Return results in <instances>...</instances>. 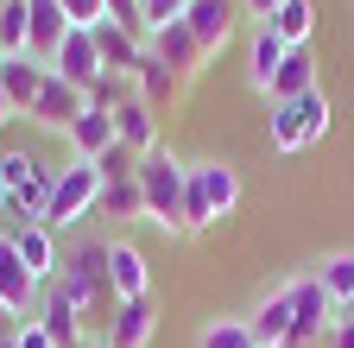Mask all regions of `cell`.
I'll return each mask as SVG.
<instances>
[{"label":"cell","mask_w":354,"mask_h":348,"mask_svg":"<svg viewBox=\"0 0 354 348\" xmlns=\"http://www.w3.org/2000/svg\"><path fill=\"white\" fill-rule=\"evenodd\" d=\"M184 184H190V165L171 158L165 146L152 158H140V196H146V222H158L165 235H184Z\"/></svg>","instance_id":"obj_1"},{"label":"cell","mask_w":354,"mask_h":348,"mask_svg":"<svg viewBox=\"0 0 354 348\" xmlns=\"http://www.w3.org/2000/svg\"><path fill=\"white\" fill-rule=\"evenodd\" d=\"M88 215H102V171L88 158H70L57 165V184H51V203H44V228H76Z\"/></svg>","instance_id":"obj_2"},{"label":"cell","mask_w":354,"mask_h":348,"mask_svg":"<svg viewBox=\"0 0 354 348\" xmlns=\"http://www.w3.org/2000/svg\"><path fill=\"white\" fill-rule=\"evenodd\" d=\"M51 285L88 317V311H95V297L114 291V285H108V241H76V247H70V266H64Z\"/></svg>","instance_id":"obj_3"},{"label":"cell","mask_w":354,"mask_h":348,"mask_svg":"<svg viewBox=\"0 0 354 348\" xmlns=\"http://www.w3.org/2000/svg\"><path fill=\"white\" fill-rule=\"evenodd\" d=\"M291 291V342H304V348H323L329 342V329H335V297L323 291V279L317 273H304V279H291L285 285Z\"/></svg>","instance_id":"obj_4"},{"label":"cell","mask_w":354,"mask_h":348,"mask_svg":"<svg viewBox=\"0 0 354 348\" xmlns=\"http://www.w3.org/2000/svg\"><path fill=\"white\" fill-rule=\"evenodd\" d=\"M82 114H88V95L76 89V82H64V76L51 70V76H44V89H38V102H32V114H26V120H38L44 134H64V140H70V127H76Z\"/></svg>","instance_id":"obj_5"},{"label":"cell","mask_w":354,"mask_h":348,"mask_svg":"<svg viewBox=\"0 0 354 348\" xmlns=\"http://www.w3.org/2000/svg\"><path fill=\"white\" fill-rule=\"evenodd\" d=\"M51 70H57L64 82H76V89L88 95V89H95V82L108 76V64H102V45H95V32H76V26H70L64 51L51 57Z\"/></svg>","instance_id":"obj_6"},{"label":"cell","mask_w":354,"mask_h":348,"mask_svg":"<svg viewBox=\"0 0 354 348\" xmlns=\"http://www.w3.org/2000/svg\"><path fill=\"white\" fill-rule=\"evenodd\" d=\"M108 285H114V304H127V297H152V259L133 247L127 235L108 241Z\"/></svg>","instance_id":"obj_7"},{"label":"cell","mask_w":354,"mask_h":348,"mask_svg":"<svg viewBox=\"0 0 354 348\" xmlns=\"http://www.w3.org/2000/svg\"><path fill=\"white\" fill-rule=\"evenodd\" d=\"M152 336H158V311H152V297H127V304H114L102 348H146Z\"/></svg>","instance_id":"obj_8"},{"label":"cell","mask_w":354,"mask_h":348,"mask_svg":"<svg viewBox=\"0 0 354 348\" xmlns=\"http://www.w3.org/2000/svg\"><path fill=\"white\" fill-rule=\"evenodd\" d=\"M38 279L26 273V259H19V247H13V235L7 228H0V304H7V311L13 317H26L32 311V304H38Z\"/></svg>","instance_id":"obj_9"},{"label":"cell","mask_w":354,"mask_h":348,"mask_svg":"<svg viewBox=\"0 0 354 348\" xmlns=\"http://www.w3.org/2000/svg\"><path fill=\"white\" fill-rule=\"evenodd\" d=\"M184 26H190V38H196L203 57H221V51L234 45V7H228V0H196Z\"/></svg>","instance_id":"obj_10"},{"label":"cell","mask_w":354,"mask_h":348,"mask_svg":"<svg viewBox=\"0 0 354 348\" xmlns=\"http://www.w3.org/2000/svg\"><path fill=\"white\" fill-rule=\"evenodd\" d=\"M291 57V45L272 32V26H253V38H247V82L272 102V82H279V64Z\"/></svg>","instance_id":"obj_11"},{"label":"cell","mask_w":354,"mask_h":348,"mask_svg":"<svg viewBox=\"0 0 354 348\" xmlns=\"http://www.w3.org/2000/svg\"><path fill=\"white\" fill-rule=\"evenodd\" d=\"M38 323H44V336H51L57 348H88V336H82V311L57 291V285H44L38 291Z\"/></svg>","instance_id":"obj_12"},{"label":"cell","mask_w":354,"mask_h":348,"mask_svg":"<svg viewBox=\"0 0 354 348\" xmlns=\"http://www.w3.org/2000/svg\"><path fill=\"white\" fill-rule=\"evenodd\" d=\"M247 329H253L259 348H285V342H291V291H285V285L266 291L253 311H247Z\"/></svg>","instance_id":"obj_13"},{"label":"cell","mask_w":354,"mask_h":348,"mask_svg":"<svg viewBox=\"0 0 354 348\" xmlns=\"http://www.w3.org/2000/svg\"><path fill=\"white\" fill-rule=\"evenodd\" d=\"M190 178L203 184V196H209L215 215H234V209H241V171H234L228 158H196Z\"/></svg>","instance_id":"obj_14"},{"label":"cell","mask_w":354,"mask_h":348,"mask_svg":"<svg viewBox=\"0 0 354 348\" xmlns=\"http://www.w3.org/2000/svg\"><path fill=\"white\" fill-rule=\"evenodd\" d=\"M114 127H120V146H127L133 158H152V152H158V114H152L140 95H127V102L114 108Z\"/></svg>","instance_id":"obj_15"},{"label":"cell","mask_w":354,"mask_h":348,"mask_svg":"<svg viewBox=\"0 0 354 348\" xmlns=\"http://www.w3.org/2000/svg\"><path fill=\"white\" fill-rule=\"evenodd\" d=\"M13 247H19V259H26V273L38 279V285H51L64 266H57V241H51V228L44 222H26V228H13Z\"/></svg>","instance_id":"obj_16"},{"label":"cell","mask_w":354,"mask_h":348,"mask_svg":"<svg viewBox=\"0 0 354 348\" xmlns=\"http://www.w3.org/2000/svg\"><path fill=\"white\" fill-rule=\"evenodd\" d=\"M44 70L38 57H0V89H7V102H13V114H32V102H38V89H44Z\"/></svg>","instance_id":"obj_17"},{"label":"cell","mask_w":354,"mask_h":348,"mask_svg":"<svg viewBox=\"0 0 354 348\" xmlns=\"http://www.w3.org/2000/svg\"><path fill=\"white\" fill-rule=\"evenodd\" d=\"M26 7H32V57L51 70V57L64 51V38H70V19H64L57 0H26Z\"/></svg>","instance_id":"obj_18"},{"label":"cell","mask_w":354,"mask_h":348,"mask_svg":"<svg viewBox=\"0 0 354 348\" xmlns=\"http://www.w3.org/2000/svg\"><path fill=\"white\" fill-rule=\"evenodd\" d=\"M146 45H152V51H158V57H165V64H171L177 76H184V82H190V76H196V70L209 64V57L196 51V38H190V26H184V19H177V26H165V32H152Z\"/></svg>","instance_id":"obj_19"},{"label":"cell","mask_w":354,"mask_h":348,"mask_svg":"<svg viewBox=\"0 0 354 348\" xmlns=\"http://www.w3.org/2000/svg\"><path fill=\"white\" fill-rule=\"evenodd\" d=\"M108 146H120V127H114V114H102V108H88L76 127H70V158H88L95 165Z\"/></svg>","instance_id":"obj_20"},{"label":"cell","mask_w":354,"mask_h":348,"mask_svg":"<svg viewBox=\"0 0 354 348\" xmlns=\"http://www.w3.org/2000/svg\"><path fill=\"white\" fill-rule=\"evenodd\" d=\"M95 45H102V64H108V76H127L133 82V70H140V57H146V45L133 38L127 26H95Z\"/></svg>","instance_id":"obj_21"},{"label":"cell","mask_w":354,"mask_h":348,"mask_svg":"<svg viewBox=\"0 0 354 348\" xmlns=\"http://www.w3.org/2000/svg\"><path fill=\"white\" fill-rule=\"evenodd\" d=\"M133 82H140V102L146 108H158V102H177V89H184V76H177L152 45H146V57H140V70H133Z\"/></svg>","instance_id":"obj_22"},{"label":"cell","mask_w":354,"mask_h":348,"mask_svg":"<svg viewBox=\"0 0 354 348\" xmlns=\"http://www.w3.org/2000/svg\"><path fill=\"white\" fill-rule=\"evenodd\" d=\"M310 89H323V82H317V51H291L279 64V82H272V108L279 102H304Z\"/></svg>","instance_id":"obj_23"},{"label":"cell","mask_w":354,"mask_h":348,"mask_svg":"<svg viewBox=\"0 0 354 348\" xmlns=\"http://www.w3.org/2000/svg\"><path fill=\"white\" fill-rule=\"evenodd\" d=\"M266 26H272L291 51H310V38H317V7H310V0H285V7L266 19Z\"/></svg>","instance_id":"obj_24"},{"label":"cell","mask_w":354,"mask_h":348,"mask_svg":"<svg viewBox=\"0 0 354 348\" xmlns=\"http://www.w3.org/2000/svg\"><path fill=\"white\" fill-rule=\"evenodd\" d=\"M102 215H120V222H140L146 215V196H140V171L120 184H102Z\"/></svg>","instance_id":"obj_25"},{"label":"cell","mask_w":354,"mask_h":348,"mask_svg":"<svg viewBox=\"0 0 354 348\" xmlns=\"http://www.w3.org/2000/svg\"><path fill=\"white\" fill-rule=\"evenodd\" d=\"M310 146V134H304V114H297V102H279L272 108V152H304Z\"/></svg>","instance_id":"obj_26"},{"label":"cell","mask_w":354,"mask_h":348,"mask_svg":"<svg viewBox=\"0 0 354 348\" xmlns=\"http://www.w3.org/2000/svg\"><path fill=\"white\" fill-rule=\"evenodd\" d=\"M196 348H259V342H253L247 317H209L203 336H196Z\"/></svg>","instance_id":"obj_27"},{"label":"cell","mask_w":354,"mask_h":348,"mask_svg":"<svg viewBox=\"0 0 354 348\" xmlns=\"http://www.w3.org/2000/svg\"><path fill=\"white\" fill-rule=\"evenodd\" d=\"M32 171H38V158H32L26 146H13V152H0V196H7V203H19V190L32 184Z\"/></svg>","instance_id":"obj_28"},{"label":"cell","mask_w":354,"mask_h":348,"mask_svg":"<svg viewBox=\"0 0 354 348\" xmlns=\"http://www.w3.org/2000/svg\"><path fill=\"white\" fill-rule=\"evenodd\" d=\"M317 279H323V291L335 297V311H342V304L354 297V253H329V259H323V273H317Z\"/></svg>","instance_id":"obj_29"},{"label":"cell","mask_w":354,"mask_h":348,"mask_svg":"<svg viewBox=\"0 0 354 348\" xmlns=\"http://www.w3.org/2000/svg\"><path fill=\"white\" fill-rule=\"evenodd\" d=\"M297 114H304V134H310V146H317V140H329L335 114H329V95H323V89H310V95L297 102Z\"/></svg>","instance_id":"obj_30"},{"label":"cell","mask_w":354,"mask_h":348,"mask_svg":"<svg viewBox=\"0 0 354 348\" xmlns=\"http://www.w3.org/2000/svg\"><path fill=\"white\" fill-rule=\"evenodd\" d=\"M190 7H196V0H140L146 38H152V32H165V26H177V19H190Z\"/></svg>","instance_id":"obj_31"},{"label":"cell","mask_w":354,"mask_h":348,"mask_svg":"<svg viewBox=\"0 0 354 348\" xmlns=\"http://www.w3.org/2000/svg\"><path fill=\"white\" fill-rule=\"evenodd\" d=\"M209 222H215V209H209V196H203V184L190 178V184H184V235H203Z\"/></svg>","instance_id":"obj_32"},{"label":"cell","mask_w":354,"mask_h":348,"mask_svg":"<svg viewBox=\"0 0 354 348\" xmlns=\"http://www.w3.org/2000/svg\"><path fill=\"white\" fill-rule=\"evenodd\" d=\"M64 7V19L76 26V32H95V26H108V0H57Z\"/></svg>","instance_id":"obj_33"},{"label":"cell","mask_w":354,"mask_h":348,"mask_svg":"<svg viewBox=\"0 0 354 348\" xmlns=\"http://www.w3.org/2000/svg\"><path fill=\"white\" fill-rule=\"evenodd\" d=\"M95 171H102V184H120V178H133V171H140V158H133L127 146H108V152L95 158Z\"/></svg>","instance_id":"obj_34"},{"label":"cell","mask_w":354,"mask_h":348,"mask_svg":"<svg viewBox=\"0 0 354 348\" xmlns=\"http://www.w3.org/2000/svg\"><path fill=\"white\" fill-rule=\"evenodd\" d=\"M133 89H127V76H102L95 89H88V108H102V114H114L120 102H127Z\"/></svg>","instance_id":"obj_35"},{"label":"cell","mask_w":354,"mask_h":348,"mask_svg":"<svg viewBox=\"0 0 354 348\" xmlns=\"http://www.w3.org/2000/svg\"><path fill=\"white\" fill-rule=\"evenodd\" d=\"M13 348H57V342L44 336V323L32 317V323H19V329H13Z\"/></svg>","instance_id":"obj_36"},{"label":"cell","mask_w":354,"mask_h":348,"mask_svg":"<svg viewBox=\"0 0 354 348\" xmlns=\"http://www.w3.org/2000/svg\"><path fill=\"white\" fill-rule=\"evenodd\" d=\"M323 348H354V317H335V329H329Z\"/></svg>","instance_id":"obj_37"},{"label":"cell","mask_w":354,"mask_h":348,"mask_svg":"<svg viewBox=\"0 0 354 348\" xmlns=\"http://www.w3.org/2000/svg\"><path fill=\"white\" fill-rule=\"evenodd\" d=\"M241 7H247V13H253V26H266V19H272V13H279V7H285V0H241Z\"/></svg>","instance_id":"obj_38"},{"label":"cell","mask_w":354,"mask_h":348,"mask_svg":"<svg viewBox=\"0 0 354 348\" xmlns=\"http://www.w3.org/2000/svg\"><path fill=\"white\" fill-rule=\"evenodd\" d=\"M13 329H19V323H13V311L0 304V342H13Z\"/></svg>","instance_id":"obj_39"},{"label":"cell","mask_w":354,"mask_h":348,"mask_svg":"<svg viewBox=\"0 0 354 348\" xmlns=\"http://www.w3.org/2000/svg\"><path fill=\"white\" fill-rule=\"evenodd\" d=\"M13 120V102H7V89H0V127H7Z\"/></svg>","instance_id":"obj_40"},{"label":"cell","mask_w":354,"mask_h":348,"mask_svg":"<svg viewBox=\"0 0 354 348\" xmlns=\"http://www.w3.org/2000/svg\"><path fill=\"white\" fill-rule=\"evenodd\" d=\"M342 317H354V297H348V304H342Z\"/></svg>","instance_id":"obj_41"},{"label":"cell","mask_w":354,"mask_h":348,"mask_svg":"<svg viewBox=\"0 0 354 348\" xmlns=\"http://www.w3.org/2000/svg\"><path fill=\"white\" fill-rule=\"evenodd\" d=\"M0 215H7V196H0Z\"/></svg>","instance_id":"obj_42"},{"label":"cell","mask_w":354,"mask_h":348,"mask_svg":"<svg viewBox=\"0 0 354 348\" xmlns=\"http://www.w3.org/2000/svg\"><path fill=\"white\" fill-rule=\"evenodd\" d=\"M285 348H304V342H285Z\"/></svg>","instance_id":"obj_43"},{"label":"cell","mask_w":354,"mask_h":348,"mask_svg":"<svg viewBox=\"0 0 354 348\" xmlns=\"http://www.w3.org/2000/svg\"><path fill=\"white\" fill-rule=\"evenodd\" d=\"M0 348H13V342H0Z\"/></svg>","instance_id":"obj_44"}]
</instances>
